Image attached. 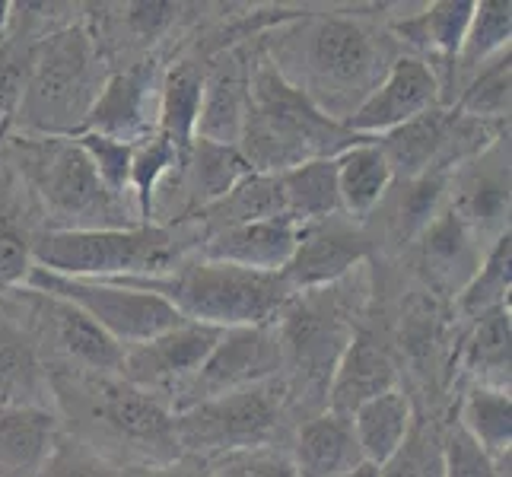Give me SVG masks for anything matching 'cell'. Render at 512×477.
Here are the masks:
<instances>
[{"mask_svg":"<svg viewBox=\"0 0 512 477\" xmlns=\"http://www.w3.org/2000/svg\"><path fill=\"white\" fill-rule=\"evenodd\" d=\"M360 140L344 121L325 115L303 90L280 77L274 64L252 67L249 112L239 137V153L252 172L280 175L306 159L338 156Z\"/></svg>","mask_w":512,"mask_h":477,"instance_id":"1","label":"cell"},{"mask_svg":"<svg viewBox=\"0 0 512 477\" xmlns=\"http://www.w3.org/2000/svg\"><path fill=\"white\" fill-rule=\"evenodd\" d=\"M166 299L185 322L210 328H258L274 325L290 303V287L280 274H255L217 261H182L160 277L112 280Z\"/></svg>","mask_w":512,"mask_h":477,"instance_id":"2","label":"cell"},{"mask_svg":"<svg viewBox=\"0 0 512 477\" xmlns=\"http://www.w3.org/2000/svg\"><path fill=\"white\" fill-rule=\"evenodd\" d=\"M102 83V58L93 35L86 29H61L29 51L13 115H20V125L32 137H74L83 131Z\"/></svg>","mask_w":512,"mask_h":477,"instance_id":"3","label":"cell"},{"mask_svg":"<svg viewBox=\"0 0 512 477\" xmlns=\"http://www.w3.org/2000/svg\"><path fill=\"white\" fill-rule=\"evenodd\" d=\"M29 249L35 268L51 274L83 280H137L179 268L188 242L169 223H137L121 229H48Z\"/></svg>","mask_w":512,"mask_h":477,"instance_id":"4","label":"cell"},{"mask_svg":"<svg viewBox=\"0 0 512 477\" xmlns=\"http://www.w3.org/2000/svg\"><path fill=\"white\" fill-rule=\"evenodd\" d=\"M280 58L299 64V77L290 83L334 121H347L382 80V48L376 45V35L347 16L306 23L296 35H287Z\"/></svg>","mask_w":512,"mask_h":477,"instance_id":"5","label":"cell"},{"mask_svg":"<svg viewBox=\"0 0 512 477\" xmlns=\"http://www.w3.org/2000/svg\"><path fill=\"white\" fill-rule=\"evenodd\" d=\"M23 172L45 204L51 229L137 226V210L105 188L74 137H23Z\"/></svg>","mask_w":512,"mask_h":477,"instance_id":"6","label":"cell"},{"mask_svg":"<svg viewBox=\"0 0 512 477\" xmlns=\"http://www.w3.org/2000/svg\"><path fill=\"white\" fill-rule=\"evenodd\" d=\"M51 385L58 398L70 404V414L128 446L144 465H163L182 455L172 430V411L163 398L140 392L118 376L99 373L55 376Z\"/></svg>","mask_w":512,"mask_h":477,"instance_id":"7","label":"cell"},{"mask_svg":"<svg viewBox=\"0 0 512 477\" xmlns=\"http://www.w3.org/2000/svg\"><path fill=\"white\" fill-rule=\"evenodd\" d=\"M280 408H284V388L277 379L191 404V408L172 411L175 443L182 455L204 458V462L223 452L268 446L277 433Z\"/></svg>","mask_w":512,"mask_h":477,"instance_id":"8","label":"cell"},{"mask_svg":"<svg viewBox=\"0 0 512 477\" xmlns=\"http://www.w3.org/2000/svg\"><path fill=\"white\" fill-rule=\"evenodd\" d=\"M338 284L290 296V303L274 322L280 350H284V366L293 369L299 395L306 388V395L322 404L334 363L341 360L347 341L357 334L350 328V315L344 309Z\"/></svg>","mask_w":512,"mask_h":477,"instance_id":"9","label":"cell"},{"mask_svg":"<svg viewBox=\"0 0 512 477\" xmlns=\"http://www.w3.org/2000/svg\"><path fill=\"white\" fill-rule=\"evenodd\" d=\"M23 287L77 306L121 347H134L140 341L156 338V334H163V331L185 322L166 299L125 287V284H112V280L64 277V274H51V271L35 268L32 264Z\"/></svg>","mask_w":512,"mask_h":477,"instance_id":"10","label":"cell"},{"mask_svg":"<svg viewBox=\"0 0 512 477\" xmlns=\"http://www.w3.org/2000/svg\"><path fill=\"white\" fill-rule=\"evenodd\" d=\"M284 369V350L274 325L258 328H229L220 334L214 350L207 353V360L198 366L179 392L172 398V411L191 408L210 398H220L229 392H242L261 382L277 379Z\"/></svg>","mask_w":512,"mask_h":477,"instance_id":"11","label":"cell"},{"mask_svg":"<svg viewBox=\"0 0 512 477\" xmlns=\"http://www.w3.org/2000/svg\"><path fill=\"white\" fill-rule=\"evenodd\" d=\"M220 328L182 322L156 338H147L134 347H125L118 366V379L140 388L147 395H172L198 373V366L207 360V353L220 341Z\"/></svg>","mask_w":512,"mask_h":477,"instance_id":"12","label":"cell"},{"mask_svg":"<svg viewBox=\"0 0 512 477\" xmlns=\"http://www.w3.org/2000/svg\"><path fill=\"white\" fill-rule=\"evenodd\" d=\"M449 207L481 242L509 233V137H497L487 150L455 166L449 175Z\"/></svg>","mask_w":512,"mask_h":477,"instance_id":"13","label":"cell"},{"mask_svg":"<svg viewBox=\"0 0 512 477\" xmlns=\"http://www.w3.org/2000/svg\"><path fill=\"white\" fill-rule=\"evenodd\" d=\"M436 105H439L436 70L427 61L404 55L392 61V67L376 83V90L350 112L344 125L357 137H382L404 125V121L436 109Z\"/></svg>","mask_w":512,"mask_h":477,"instance_id":"14","label":"cell"},{"mask_svg":"<svg viewBox=\"0 0 512 477\" xmlns=\"http://www.w3.org/2000/svg\"><path fill=\"white\" fill-rule=\"evenodd\" d=\"M366 258V239L357 233L353 220L328 217L322 223L299 226L293 258L287 261L284 277L290 293H309L338 284V280L360 271Z\"/></svg>","mask_w":512,"mask_h":477,"instance_id":"15","label":"cell"},{"mask_svg":"<svg viewBox=\"0 0 512 477\" xmlns=\"http://www.w3.org/2000/svg\"><path fill=\"white\" fill-rule=\"evenodd\" d=\"M16 293H23V299L29 303V315L35 318V325H39L42 338L55 347L61 357L80 366L77 373L118 376L125 347L115 344L90 315H83L77 306L64 303V299L35 293L29 287H20Z\"/></svg>","mask_w":512,"mask_h":477,"instance_id":"16","label":"cell"},{"mask_svg":"<svg viewBox=\"0 0 512 477\" xmlns=\"http://www.w3.org/2000/svg\"><path fill=\"white\" fill-rule=\"evenodd\" d=\"M156 99H160V77L153 64H137L105 77L93 102L83 131L105 134L125 144H137L156 131Z\"/></svg>","mask_w":512,"mask_h":477,"instance_id":"17","label":"cell"},{"mask_svg":"<svg viewBox=\"0 0 512 477\" xmlns=\"http://www.w3.org/2000/svg\"><path fill=\"white\" fill-rule=\"evenodd\" d=\"M299 239V226L287 217L258 220L229 226L220 233H210L198 239V252L204 261L233 264L242 271L255 274H284L287 261L293 258Z\"/></svg>","mask_w":512,"mask_h":477,"instance_id":"18","label":"cell"},{"mask_svg":"<svg viewBox=\"0 0 512 477\" xmlns=\"http://www.w3.org/2000/svg\"><path fill=\"white\" fill-rule=\"evenodd\" d=\"M455 131L458 112L436 105V109L404 121L395 131L376 137V144L392 166V175L411 182L430 169H455Z\"/></svg>","mask_w":512,"mask_h":477,"instance_id":"19","label":"cell"},{"mask_svg":"<svg viewBox=\"0 0 512 477\" xmlns=\"http://www.w3.org/2000/svg\"><path fill=\"white\" fill-rule=\"evenodd\" d=\"M249 74L252 67L236 51H229L204 70V96L198 125H194V140L239 147L245 112H249Z\"/></svg>","mask_w":512,"mask_h":477,"instance_id":"20","label":"cell"},{"mask_svg":"<svg viewBox=\"0 0 512 477\" xmlns=\"http://www.w3.org/2000/svg\"><path fill=\"white\" fill-rule=\"evenodd\" d=\"M61 439V423L45 404L0 401V477H35Z\"/></svg>","mask_w":512,"mask_h":477,"instance_id":"21","label":"cell"},{"mask_svg":"<svg viewBox=\"0 0 512 477\" xmlns=\"http://www.w3.org/2000/svg\"><path fill=\"white\" fill-rule=\"evenodd\" d=\"M395 363L392 357L369 338V334H353L347 341L341 360L334 363V373L328 379L325 392V411L350 417L366 401L395 388Z\"/></svg>","mask_w":512,"mask_h":477,"instance_id":"22","label":"cell"},{"mask_svg":"<svg viewBox=\"0 0 512 477\" xmlns=\"http://www.w3.org/2000/svg\"><path fill=\"white\" fill-rule=\"evenodd\" d=\"M484 252H481V239L455 217L452 207L439 210L436 220L420 233L423 271H427L433 287L452 296L465 290V284L474 277V271H478Z\"/></svg>","mask_w":512,"mask_h":477,"instance_id":"23","label":"cell"},{"mask_svg":"<svg viewBox=\"0 0 512 477\" xmlns=\"http://www.w3.org/2000/svg\"><path fill=\"white\" fill-rule=\"evenodd\" d=\"M249 172L252 166L245 163L239 147H220V144H207V140H194L191 150L169 172L166 182H175V191L185 201V220H191L201 207L223 198Z\"/></svg>","mask_w":512,"mask_h":477,"instance_id":"24","label":"cell"},{"mask_svg":"<svg viewBox=\"0 0 512 477\" xmlns=\"http://www.w3.org/2000/svg\"><path fill=\"white\" fill-rule=\"evenodd\" d=\"M290 458L299 477H341L357 462H363L350 417L334 411L315 414L299 427Z\"/></svg>","mask_w":512,"mask_h":477,"instance_id":"25","label":"cell"},{"mask_svg":"<svg viewBox=\"0 0 512 477\" xmlns=\"http://www.w3.org/2000/svg\"><path fill=\"white\" fill-rule=\"evenodd\" d=\"M350 427L363 462H373L379 468L388 465L414 430L411 395L401 392L398 385L388 388V392L376 395L373 401H366L363 408L350 414Z\"/></svg>","mask_w":512,"mask_h":477,"instance_id":"26","label":"cell"},{"mask_svg":"<svg viewBox=\"0 0 512 477\" xmlns=\"http://www.w3.org/2000/svg\"><path fill=\"white\" fill-rule=\"evenodd\" d=\"M334 172H338L341 214H347V220L353 223L373 214L395 179L385 153L376 144V137H363L360 144H353L334 156Z\"/></svg>","mask_w":512,"mask_h":477,"instance_id":"27","label":"cell"},{"mask_svg":"<svg viewBox=\"0 0 512 477\" xmlns=\"http://www.w3.org/2000/svg\"><path fill=\"white\" fill-rule=\"evenodd\" d=\"M274 217H287L284 214V198H280L277 175L249 172L245 179H239L233 188H229L223 198L201 207L191 220L201 226V239H204L210 233L229 229V226L274 220Z\"/></svg>","mask_w":512,"mask_h":477,"instance_id":"28","label":"cell"},{"mask_svg":"<svg viewBox=\"0 0 512 477\" xmlns=\"http://www.w3.org/2000/svg\"><path fill=\"white\" fill-rule=\"evenodd\" d=\"M280 198H284V214L296 226H312L328 217L341 214L338 198V172L331 159H306L287 172L277 175Z\"/></svg>","mask_w":512,"mask_h":477,"instance_id":"29","label":"cell"},{"mask_svg":"<svg viewBox=\"0 0 512 477\" xmlns=\"http://www.w3.org/2000/svg\"><path fill=\"white\" fill-rule=\"evenodd\" d=\"M204 70L194 61L175 64L160 80V99H156V134L185 156L194 144V125H198L201 96H204Z\"/></svg>","mask_w":512,"mask_h":477,"instance_id":"30","label":"cell"},{"mask_svg":"<svg viewBox=\"0 0 512 477\" xmlns=\"http://www.w3.org/2000/svg\"><path fill=\"white\" fill-rule=\"evenodd\" d=\"M458 427H462L497 465H509V449H512L509 388L471 385L462 404H458Z\"/></svg>","mask_w":512,"mask_h":477,"instance_id":"31","label":"cell"},{"mask_svg":"<svg viewBox=\"0 0 512 477\" xmlns=\"http://www.w3.org/2000/svg\"><path fill=\"white\" fill-rule=\"evenodd\" d=\"M509 341H512L509 309H493L474 322L462 350V369L471 379V385L509 388V363H512Z\"/></svg>","mask_w":512,"mask_h":477,"instance_id":"32","label":"cell"},{"mask_svg":"<svg viewBox=\"0 0 512 477\" xmlns=\"http://www.w3.org/2000/svg\"><path fill=\"white\" fill-rule=\"evenodd\" d=\"M471 13H474L471 0H436V4L408 16L404 23H395V32L420 51L458 58L471 26Z\"/></svg>","mask_w":512,"mask_h":477,"instance_id":"33","label":"cell"},{"mask_svg":"<svg viewBox=\"0 0 512 477\" xmlns=\"http://www.w3.org/2000/svg\"><path fill=\"white\" fill-rule=\"evenodd\" d=\"M509 258H512V242H509V233H503L500 239H493L487 245L478 271H474V277L465 284V290L455 296V306L465 318L478 322L481 315L493 309H509V287H512Z\"/></svg>","mask_w":512,"mask_h":477,"instance_id":"34","label":"cell"},{"mask_svg":"<svg viewBox=\"0 0 512 477\" xmlns=\"http://www.w3.org/2000/svg\"><path fill=\"white\" fill-rule=\"evenodd\" d=\"M51 379L42 376L32 347L10 325H0V401L42 404Z\"/></svg>","mask_w":512,"mask_h":477,"instance_id":"35","label":"cell"},{"mask_svg":"<svg viewBox=\"0 0 512 477\" xmlns=\"http://www.w3.org/2000/svg\"><path fill=\"white\" fill-rule=\"evenodd\" d=\"M179 163H182V156L175 153V147L169 144V140H163L156 131L134 144L128 194H131V204L137 210L140 223H150L156 191H160V185L169 179V172Z\"/></svg>","mask_w":512,"mask_h":477,"instance_id":"36","label":"cell"},{"mask_svg":"<svg viewBox=\"0 0 512 477\" xmlns=\"http://www.w3.org/2000/svg\"><path fill=\"white\" fill-rule=\"evenodd\" d=\"M509 35H512L509 0H481V4H474L471 26H468L465 45L458 51V58L468 67H481L497 55H503V51H509Z\"/></svg>","mask_w":512,"mask_h":477,"instance_id":"37","label":"cell"},{"mask_svg":"<svg viewBox=\"0 0 512 477\" xmlns=\"http://www.w3.org/2000/svg\"><path fill=\"white\" fill-rule=\"evenodd\" d=\"M509 51L481 64L478 77L468 83L465 96L458 99L455 112L478 121H509Z\"/></svg>","mask_w":512,"mask_h":477,"instance_id":"38","label":"cell"},{"mask_svg":"<svg viewBox=\"0 0 512 477\" xmlns=\"http://www.w3.org/2000/svg\"><path fill=\"white\" fill-rule=\"evenodd\" d=\"M74 144L86 153V159L93 163V169H96L99 179L105 182V188H109L112 194H118L121 201L131 204L128 182H131L134 144H125V140H115V137H105V134H93V131L74 134Z\"/></svg>","mask_w":512,"mask_h":477,"instance_id":"39","label":"cell"},{"mask_svg":"<svg viewBox=\"0 0 512 477\" xmlns=\"http://www.w3.org/2000/svg\"><path fill=\"white\" fill-rule=\"evenodd\" d=\"M210 477H299L290 452L268 446H252V449H236L223 452L207 462Z\"/></svg>","mask_w":512,"mask_h":477,"instance_id":"40","label":"cell"},{"mask_svg":"<svg viewBox=\"0 0 512 477\" xmlns=\"http://www.w3.org/2000/svg\"><path fill=\"white\" fill-rule=\"evenodd\" d=\"M35 477H125V465H115L109 455L96 452L80 439H58L45 468Z\"/></svg>","mask_w":512,"mask_h":477,"instance_id":"41","label":"cell"},{"mask_svg":"<svg viewBox=\"0 0 512 477\" xmlns=\"http://www.w3.org/2000/svg\"><path fill=\"white\" fill-rule=\"evenodd\" d=\"M443 477H506V474H503V465L493 462V458L455 423L449 436L443 439Z\"/></svg>","mask_w":512,"mask_h":477,"instance_id":"42","label":"cell"},{"mask_svg":"<svg viewBox=\"0 0 512 477\" xmlns=\"http://www.w3.org/2000/svg\"><path fill=\"white\" fill-rule=\"evenodd\" d=\"M430 446L427 433L411 430L392 462L382 465V477H443V449Z\"/></svg>","mask_w":512,"mask_h":477,"instance_id":"43","label":"cell"},{"mask_svg":"<svg viewBox=\"0 0 512 477\" xmlns=\"http://www.w3.org/2000/svg\"><path fill=\"white\" fill-rule=\"evenodd\" d=\"M29 268H32V249L16 233H10V229H0V293L20 290L26 284Z\"/></svg>","mask_w":512,"mask_h":477,"instance_id":"44","label":"cell"},{"mask_svg":"<svg viewBox=\"0 0 512 477\" xmlns=\"http://www.w3.org/2000/svg\"><path fill=\"white\" fill-rule=\"evenodd\" d=\"M26 64L29 55L20 58L16 51L0 45V125H4V118L16 112V102H20L23 80H26Z\"/></svg>","mask_w":512,"mask_h":477,"instance_id":"45","label":"cell"},{"mask_svg":"<svg viewBox=\"0 0 512 477\" xmlns=\"http://www.w3.org/2000/svg\"><path fill=\"white\" fill-rule=\"evenodd\" d=\"M125 477H210V474L204 458L179 455L163 465H125Z\"/></svg>","mask_w":512,"mask_h":477,"instance_id":"46","label":"cell"},{"mask_svg":"<svg viewBox=\"0 0 512 477\" xmlns=\"http://www.w3.org/2000/svg\"><path fill=\"white\" fill-rule=\"evenodd\" d=\"M175 16V7L172 4H134L128 20L131 26L137 29V35H144V39H150V35L160 32L169 20Z\"/></svg>","mask_w":512,"mask_h":477,"instance_id":"47","label":"cell"},{"mask_svg":"<svg viewBox=\"0 0 512 477\" xmlns=\"http://www.w3.org/2000/svg\"><path fill=\"white\" fill-rule=\"evenodd\" d=\"M341 477H382V468L379 465H373V462H357L353 465L347 474H341Z\"/></svg>","mask_w":512,"mask_h":477,"instance_id":"48","label":"cell"},{"mask_svg":"<svg viewBox=\"0 0 512 477\" xmlns=\"http://www.w3.org/2000/svg\"><path fill=\"white\" fill-rule=\"evenodd\" d=\"M10 20H13V4H7V0H0V39L7 35Z\"/></svg>","mask_w":512,"mask_h":477,"instance_id":"49","label":"cell"}]
</instances>
